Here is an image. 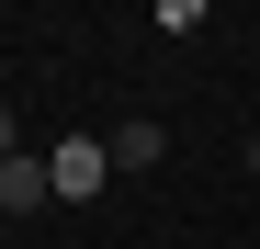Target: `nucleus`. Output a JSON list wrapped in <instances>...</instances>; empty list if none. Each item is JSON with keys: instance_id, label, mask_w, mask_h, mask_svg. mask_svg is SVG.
Here are the masks:
<instances>
[{"instance_id": "f257e3e1", "label": "nucleus", "mask_w": 260, "mask_h": 249, "mask_svg": "<svg viewBox=\"0 0 260 249\" xmlns=\"http://www.w3.org/2000/svg\"><path fill=\"white\" fill-rule=\"evenodd\" d=\"M46 181H57V204H91V193L113 181V147H102V136H57V159H46Z\"/></svg>"}, {"instance_id": "f03ea898", "label": "nucleus", "mask_w": 260, "mask_h": 249, "mask_svg": "<svg viewBox=\"0 0 260 249\" xmlns=\"http://www.w3.org/2000/svg\"><path fill=\"white\" fill-rule=\"evenodd\" d=\"M46 204H57V181H46V159H0V215H46Z\"/></svg>"}, {"instance_id": "7ed1b4c3", "label": "nucleus", "mask_w": 260, "mask_h": 249, "mask_svg": "<svg viewBox=\"0 0 260 249\" xmlns=\"http://www.w3.org/2000/svg\"><path fill=\"white\" fill-rule=\"evenodd\" d=\"M113 170H158V159H170V124H113Z\"/></svg>"}, {"instance_id": "20e7f679", "label": "nucleus", "mask_w": 260, "mask_h": 249, "mask_svg": "<svg viewBox=\"0 0 260 249\" xmlns=\"http://www.w3.org/2000/svg\"><path fill=\"white\" fill-rule=\"evenodd\" d=\"M0 159H23V113H0Z\"/></svg>"}]
</instances>
